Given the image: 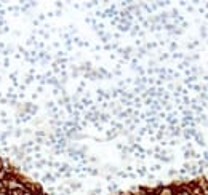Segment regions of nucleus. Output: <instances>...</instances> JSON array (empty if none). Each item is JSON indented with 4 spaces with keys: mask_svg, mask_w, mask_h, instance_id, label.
Wrapping results in <instances>:
<instances>
[{
    "mask_svg": "<svg viewBox=\"0 0 208 195\" xmlns=\"http://www.w3.org/2000/svg\"><path fill=\"white\" fill-rule=\"evenodd\" d=\"M42 181H45V182H53V181H56V178H54V174H50V173H46L45 176L42 178Z\"/></svg>",
    "mask_w": 208,
    "mask_h": 195,
    "instance_id": "nucleus-1",
    "label": "nucleus"
},
{
    "mask_svg": "<svg viewBox=\"0 0 208 195\" xmlns=\"http://www.w3.org/2000/svg\"><path fill=\"white\" fill-rule=\"evenodd\" d=\"M165 59H168V54H162V56H160V61H165Z\"/></svg>",
    "mask_w": 208,
    "mask_h": 195,
    "instance_id": "nucleus-17",
    "label": "nucleus"
},
{
    "mask_svg": "<svg viewBox=\"0 0 208 195\" xmlns=\"http://www.w3.org/2000/svg\"><path fill=\"white\" fill-rule=\"evenodd\" d=\"M82 106H83V107H87V106L91 107L93 106V101L90 99V98H82Z\"/></svg>",
    "mask_w": 208,
    "mask_h": 195,
    "instance_id": "nucleus-2",
    "label": "nucleus"
},
{
    "mask_svg": "<svg viewBox=\"0 0 208 195\" xmlns=\"http://www.w3.org/2000/svg\"><path fill=\"white\" fill-rule=\"evenodd\" d=\"M207 8H208V3H207Z\"/></svg>",
    "mask_w": 208,
    "mask_h": 195,
    "instance_id": "nucleus-19",
    "label": "nucleus"
},
{
    "mask_svg": "<svg viewBox=\"0 0 208 195\" xmlns=\"http://www.w3.org/2000/svg\"><path fill=\"white\" fill-rule=\"evenodd\" d=\"M150 170H152V171H158V170H160V165H154V166H150Z\"/></svg>",
    "mask_w": 208,
    "mask_h": 195,
    "instance_id": "nucleus-14",
    "label": "nucleus"
},
{
    "mask_svg": "<svg viewBox=\"0 0 208 195\" xmlns=\"http://www.w3.org/2000/svg\"><path fill=\"white\" fill-rule=\"evenodd\" d=\"M107 189H109V190H117V184H115V182H112Z\"/></svg>",
    "mask_w": 208,
    "mask_h": 195,
    "instance_id": "nucleus-12",
    "label": "nucleus"
},
{
    "mask_svg": "<svg viewBox=\"0 0 208 195\" xmlns=\"http://www.w3.org/2000/svg\"><path fill=\"white\" fill-rule=\"evenodd\" d=\"M136 72H138L139 75H143V74H144V69H143V67H136Z\"/></svg>",
    "mask_w": 208,
    "mask_h": 195,
    "instance_id": "nucleus-15",
    "label": "nucleus"
},
{
    "mask_svg": "<svg viewBox=\"0 0 208 195\" xmlns=\"http://www.w3.org/2000/svg\"><path fill=\"white\" fill-rule=\"evenodd\" d=\"M155 46H157V43L150 42V43H147V50H152V48H155Z\"/></svg>",
    "mask_w": 208,
    "mask_h": 195,
    "instance_id": "nucleus-11",
    "label": "nucleus"
},
{
    "mask_svg": "<svg viewBox=\"0 0 208 195\" xmlns=\"http://www.w3.org/2000/svg\"><path fill=\"white\" fill-rule=\"evenodd\" d=\"M168 174H170V176H174V174H176V170H173V168H171V170L168 171Z\"/></svg>",
    "mask_w": 208,
    "mask_h": 195,
    "instance_id": "nucleus-16",
    "label": "nucleus"
},
{
    "mask_svg": "<svg viewBox=\"0 0 208 195\" xmlns=\"http://www.w3.org/2000/svg\"><path fill=\"white\" fill-rule=\"evenodd\" d=\"M46 163H48L46 160H40V161H37V163H35V166H37V168H43Z\"/></svg>",
    "mask_w": 208,
    "mask_h": 195,
    "instance_id": "nucleus-6",
    "label": "nucleus"
},
{
    "mask_svg": "<svg viewBox=\"0 0 208 195\" xmlns=\"http://www.w3.org/2000/svg\"><path fill=\"white\" fill-rule=\"evenodd\" d=\"M181 58H184L182 53H173V59H181Z\"/></svg>",
    "mask_w": 208,
    "mask_h": 195,
    "instance_id": "nucleus-10",
    "label": "nucleus"
},
{
    "mask_svg": "<svg viewBox=\"0 0 208 195\" xmlns=\"http://www.w3.org/2000/svg\"><path fill=\"white\" fill-rule=\"evenodd\" d=\"M176 48H178V43H176V42H171V43H170V50H171V51H174Z\"/></svg>",
    "mask_w": 208,
    "mask_h": 195,
    "instance_id": "nucleus-9",
    "label": "nucleus"
},
{
    "mask_svg": "<svg viewBox=\"0 0 208 195\" xmlns=\"http://www.w3.org/2000/svg\"><path fill=\"white\" fill-rule=\"evenodd\" d=\"M34 80H35V77H34V75H27V77H26V85H31Z\"/></svg>",
    "mask_w": 208,
    "mask_h": 195,
    "instance_id": "nucleus-7",
    "label": "nucleus"
},
{
    "mask_svg": "<svg viewBox=\"0 0 208 195\" xmlns=\"http://www.w3.org/2000/svg\"><path fill=\"white\" fill-rule=\"evenodd\" d=\"M115 174H117L119 178H128V173H125V171H117Z\"/></svg>",
    "mask_w": 208,
    "mask_h": 195,
    "instance_id": "nucleus-8",
    "label": "nucleus"
},
{
    "mask_svg": "<svg viewBox=\"0 0 208 195\" xmlns=\"http://www.w3.org/2000/svg\"><path fill=\"white\" fill-rule=\"evenodd\" d=\"M106 134H107V139H114V138L117 136L115 130H109V131H106Z\"/></svg>",
    "mask_w": 208,
    "mask_h": 195,
    "instance_id": "nucleus-5",
    "label": "nucleus"
},
{
    "mask_svg": "<svg viewBox=\"0 0 208 195\" xmlns=\"http://www.w3.org/2000/svg\"><path fill=\"white\" fill-rule=\"evenodd\" d=\"M15 136H16V138L23 136V130H16V131H15Z\"/></svg>",
    "mask_w": 208,
    "mask_h": 195,
    "instance_id": "nucleus-13",
    "label": "nucleus"
},
{
    "mask_svg": "<svg viewBox=\"0 0 208 195\" xmlns=\"http://www.w3.org/2000/svg\"><path fill=\"white\" fill-rule=\"evenodd\" d=\"M136 173H138V176H146V174H147V170L144 168V166H139V168L136 170Z\"/></svg>",
    "mask_w": 208,
    "mask_h": 195,
    "instance_id": "nucleus-3",
    "label": "nucleus"
},
{
    "mask_svg": "<svg viewBox=\"0 0 208 195\" xmlns=\"http://www.w3.org/2000/svg\"><path fill=\"white\" fill-rule=\"evenodd\" d=\"M82 189V184L80 182H72L70 184V190H80Z\"/></svg>",
    "mask_w": 208,
    "mask_h": 195,
    "instance_id": "nucleus-4",
    "label": "nucleus"
},
{
    "mask_svg": "<svg viewBox=\"0 0 208 195\" xmlns=\"http://www.w3.org/2000/svg\"><path fill=\"white\" fill-rule=\"evenodd\" d=\"M179 174H187V170H186V168H181V170H179Z\"/></svg>",
    "mask_w": 208,
    "mask_h": 195,
    "instance_id": "nucleus-18",
    "label": "nucleus"
}]
</instances>
